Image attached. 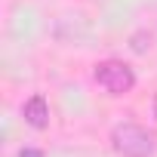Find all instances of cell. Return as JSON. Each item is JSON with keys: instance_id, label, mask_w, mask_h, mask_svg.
I'll return each mask as SVG.
<instances>
[{"instance_id": "cell-5", "label": "cell", "mask_w": 157, "mask_h": 157, "mask_svg": "<svg viewBox=\"0 0 157 157\" xmlns=\"http://www.w3.org/2000/svg\"><path fill=\"white\" fill-rule=\"evenodd\" d=\"M154 111H157V99H154Z\"/></svg>"}, {"instance_id": "cell-1", "label": "cell", "mask_w": 157, "mask_h": 157, "mask_svg": "<svg viewBox=\"0 0 157 157\" xmlns=\"http://www.w3.org/2000/svg\"><path fill=\"white\" fill-rule=\"evenodd\" d=\"M111 145L123 157H151L154 154V136L136 123H120L111 132Z\"/></svg>"}, {"instance_id": "cell-2", "label": "cell", "mask_w": 157, "mask_h": 157, "mask_svg": "<svg viewBox=\"0 0 157 157\" xmlns=\"http://www.w3.org/2000/svg\"><path fill=\"white\" fill-rule=\"evenodd\" d=\"M93 77H96V83H99L102 90H108L111 96H123V93H129V90L136 86V74H132V68L123 65V62H117V59L99 62L96 71H93Z\"/></svg>"}, {"instance_id": "cell-3", "label": "cell", "mask_w": 157, "mask_h": 157, "mask_svg": "<svg viewBox=\"0 0 157 157\" xmlns=\"http://www.w3.org/2000/svg\"><path fill=\"white\" fill-rule=\"evenodd\" d=\"M22 114H25V123L34 126V129H46V126H49V105H46L43 96H31V99L25 102Z\"/></svg>"}, {"instance_id": "cell-4", "label": "cell", "mask_w": 157, "mask_h": 157, "mask_svg": "<svg viewBox=\"0 0 157 157\" xmlns=\"http://www.w3.org/2000/svg\"><path fill=\"white\" fill-rule=\"evenodd\" d=\"M19 157H43V154H40V151H31V148H22Z\"/></svg>"}]
</instances>
